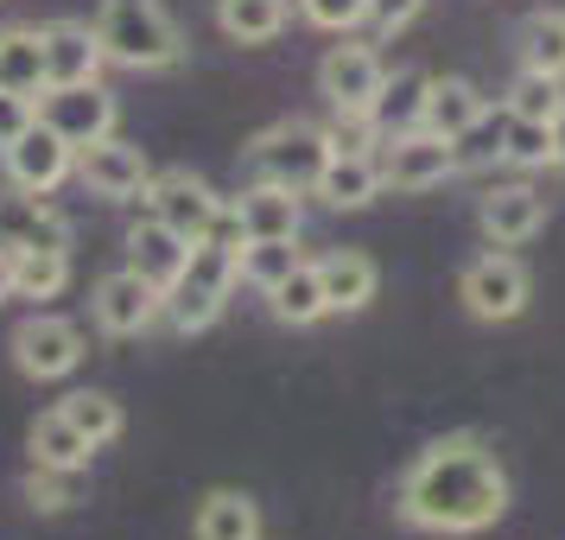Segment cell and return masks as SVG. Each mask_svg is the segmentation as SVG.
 <instances>
[{"label":"cell","mask_w":565,"mask_h":540,"mask_svg":"<svg viewBox=\"0 0 565 540\" xmlns=\"http://www.w3.org/2000/svg\"><path fill=\"white\" fill-rule=\"evenodd\" d=\"M458 299L470 306V318L509 325V318L527 311V267H521L514 255H502V248H489V255H477L470 267H463Z\"/></svg>","instance_id":"277c9868"},{"label":"cell","mask_w":565,"mask_h":540,"mask_svg":"<svg viewBox=\"0 0 565 540\" xmlns=\"http://www.w3.org/2000/svg\"><path fill=\"white\" fill-rule=\"evenodd\" d=\"M242 280H255L260 293H274V286L299 267V248H292V235H260V242H242Z\"/></svg>","instance_id":"83f0119b"},{"label":"cell","mask_w":565,"mask_h":540,"mask_svg":"<svg viewBox=\"0 0 565 540\" xmlns=\"http://www.w3.org/2000/svg\"><path fill=\"white\" fill-rule=\"evenodd\" d=\"M128 267H140L153 286H179L184 267H191V242H184L179 230H166L153 210H147L128 230Z\"/></svg>","instance_id":"2e32d148"},{"label":"cell","mask_w":565,"mask_h":540,"mask_svg":"<svg viewBox=\"0 0 565 540\" xmlns=\"http://www.w3.org/2000/svg\"><path fill=\"white\" fill-rule=\"evenodd\" d=\"M0 89L13 96H45L52 77H45V32L39 27H7L0 32Z\"/></svg>","instance_id":"d6986e66"},{"label":"cell","mask_w":565,"mask_h":540,"mask_svg":"<svg viewBox=\"0 0 565 540\" xmlns=\"http://www.w3.org/2000/svg\"><path fill=\"white\" fill-rule=\"evenodd\" d=\"M83 489H89V477H83V464H32L26 477V502L32 509H71V502H83Z\"/></svg>","instance_id":"f1b7e54d"},{"label":"cell","mask_w":565,"mask_h":540,"mask_svg":"<svg viewBox=\"0 0 565 540\" xmlns=\"http://www.w3.org/2000/svg\"><path fill=\"white\" fill-rule=\"evenodd\" d=\"M77 172H83V184H89L96 198H147V184H153L147 153H140L134 140H115V134L96 140V147H83Z\"/></svg>","instance_id":"4fadbf2b"},{"label":"cell","mask_w":565,"mask_h":540,"mask_svg":"<svg viewBox=\"0 0 565 540\" xmlns=\"http://www.w3.org/2000/svg\"><path fill=\"white\" fill-rule=\"evenodd\" d=\"M559 108H565L559 77H546V71H527V64H521V77L509 83V115H527V121H553Z\"/></svg>","instance_id":"836d02e7"},{"label":"cell","mask_w":565,"mask_h":540,"mask_svg":"<svg viewBox=\"0 0 565 540\" xmlns=\"http://www.w3.org/2000/svg\"><path fill=\"white\" fill-rule=\"evenodd\" d=\"M509 515V470L483 433L433 438L401 477V521L419 534H483Z\"/></svg>","instance_id":"6da1fadb"},{"label":"cell","mask_w":565,"mask_h":540,"mask_svg":"<svg viewBox=\"0 0 565 540\" xmlns=\"http://www.w3.org/2000/svg\"><path fill=\"white\" fill-rule=\"evenodd\" d=\"M299 7H306L311 27H324V32H350L369 20V0H299Z\"/></svg>","instance_id":"d590c367"},{"label":"cell","mask_w":565,"mask_h":540,"mask_svg":"<svg viewBox=\"0 0 565 540\" xmlns=\"http://www.w3.org/2000/svg\"><path fill=\"white\" fill-rule=\"evenodd\" d=\"M147 210H153L166 230H179L184 242H204L210 223H216V210H223V198H216L198 172L172 166V172H153V184H147Z\"/></svg>","instance_id":"8992f818"},{"label":"cell","mask_w":565,"mask_h":540,"mask_svg":"<svg viewBox=\"0 0 565 540\" xmlns=\"http://www.w3.org/2000/svg\"><path fill=\"white\" fill-rule=\"evenodd\" d=\"M235 210H242V235L248 242H260V235H299V223H306L299 191H286V184H248L235 198Z\"/></svg>","instance_id":"ffe728a7"},{"label":"cell","mask_w":565,"mask_h":540,"mask_svg":"<svg viewBox=\"0 0 565 540\" xmlns=\"http://www.w3.org/2000/svg\"><path fill=\"white\" fill-rule=\"evenodd\" d=\"M553 166H565V108L553 115Z\"/></svg>","instance_id":"60d3db41"},{"label":"cell","mask_w":565,"mask_h":540,"mask_svg":"<svg viewBox=\"0 0 565 540\" xmlns=\"http://www.w3.org/2000/svg\"><path fill=\"white\" fill-rule=\"evenodd\" d=\"M0 248H13V255H71V223L45 204V191H7L0 198Z\"/></svg>","instance_id":"9c48e42d"},{"label":"cell","mask_w":565,"mask_h":540,"mask_svg":"<svg viewBox=\"0 0 565 540\" xmlns=\"http://www.w3.org/2000/svg\"><path fill=\"white\" fill-rule=\"evenodd\" d=\"M502 128H509V108H502V115H489V108H483V121H470V128L451 140V147H458V172L502 166Z\"/></svg>","instance_id":"e575fe53"},{"label":"cell","mask_w":565,"mask_h":540,"mask_svg":"<svg viewBox=\"0 0 565 540\" xmlns=\"http://www.w3.org/2000/svg\"><path fill=\"white\" fill-rule=\"evenodd\" d=\"M32 121H39V103H32V96H13V89H0V153H7Z\"/></svg>","instance_id":"74e56055"},{"label":"cell","mask_w":565,"mask_h":540,"mask_svg":"<svg viewBox=\"0 0 565 540\" xmlns=\"http://www.w3.org/2000/svg\"><path fill=\"white\" fill-rule=\"evenodd\" d=\"M267 299H274V311H280L286 325H318V318L331 311V299H324V280H318V261H299V267H292V274L274 286V293H267Z\"/></svg>","instance_id":"484cf974"},{"label":"cell","mask_w":565,"mask_h":540,"mask_svg":"<svg viewBox=\"0 0 565 540\" xmlns=\"http://www.w3.org/2000/svg\"><path fill=\"white\" fill-rule=\"evenodd\" d=\"M166 311V286H153L140 267H115L96 280V325L108 337H140Z\"/></svg>","instance_id":"30bf717a"},{"label":"cell","mask_w":565,"mask_h":540,"mask_svg":"<svg viewBox=\"0 0 565 540\" xmlns=\"http://www.w3.org/2000/svg\"><path fill=\"white\" fill-rule=\"evenodd\" d=\"M13 362H20V375H32V382H57V375H71L83 362V331L71 318L32 311L26 325L13 331Z\"/></svg>","instance_id":"52a82bcc"},{"label":"cell","mask_w":565,"mask_h":540,"mask_svg":"<svg viewBox=\"0 0 565 540\" xmlns=\"http://www.w3.org/2000/svg\"><path fill=\"white\" fill-rule=\"evenodd\" d=\"M216 311H223V293H210V286H198V280L166 286V325H172V331H184V337L210 331Z\"/></svg>","instance_id":"1f68e13d"},{"label":"cell","mask_w":565,"mask_h":540,"mask_svg":"<svg viewBox=\"0 0 565 540\" xmlns=\"http://www.w3.org/2000/svg\"><path fill=\"white\" fill-rule=\"evenodd\" d=\"M521 64L546 71V77H565V13H534L521 27Z\"/></svg>","instance_id":"f546056e"},{"label":"cell","mask_w":565,"mask_h":540,"mask_svg":"<svg viewBox=\"0 0 565 540\" xmlns=\"http://www.w3.org/2000/svg\"><path fill=\"white\" fill-rule=\"evenodd\" d=\"M477 223H483V235L495 248H521V242H534L546 230V198L534 184H495L477 204Z\"/></svg>","instance_id":"5bb4252c"},{"label":"cell","mask_w":565,"mask_h":540,"mask_svg":"<svg viewBox=\"0 0 565 540\" xmlns=\"http://www.w3.org/2000/svg\"><path fill=\"white\" fill-rule=\"evenodd\" d=\"M39 121H52L71 147H96L115 134V96H108L103 83H64V89H45L39 96Z\"/></svg>","instance_id":"ba28073f"},{"label":"cell","mask_w":565,"mask_h":540,"mask_svg":"<svg viewBox=\"0 0 565 540\" xmlns=\"http://www.w3.org/2000/svg\"><path fill=\"white\" fill-rule=\"evenodd\" d=\"M198 540H260V509L248 489H210L198 502Z\"/></svg>","instance_id":"603a6c76"},{"label":"cell","mask_w":565,"mask_h":540,"mask_svg":"<svg viewBox=\"0 0 565 540\" xmlns=\"http://www.w3.org/2000/svg\"><path fill=\"white\" fill-rule=\"evenodd\" d=\"M426 89H433V77L419 71V64H401V71H387L382 89H375V103H369V121L387 134H407L419 128V115H426Z\"/></svg>","instance_id":"ac0fdd59"},{"label":"cell","mask_w":565,"mask_h":540,"mask_svg":"<svg viewBox=\"0 0 565 540\" xmlns=\"http://www.w3.org/2000/svg\"><path fill=\"white\" fill-rule=\"evenodd\" d=\"M0 299H13V248H0Z\"/></svg>","instance_id":"ab89813d"},{"label":"cell","mask_w":565,"mask_h":540,"mask_svg":"<svg viewBox=\"0 0 565 540\" xmlns=\"http://www.w3.org/2000/svg\"><path fill=\"white\" fill-rule=\"evenodd\" d=\"M387 64L375 57V45H331L324 64H318V89L337 115H369L375 89H382Z\"/></svg>","instance_id":"8fae6325"},{"label":"cell","mask_w":565,"mask_h":540,"mask_svg":"<svg viewBox=\"0 0 565 540\" xmlns=\"http://www.w3.org/2000/svg\"><path fill=\"white\" fill-rule=\"evenodd\" d=\"M470 121H483V89H477L470 77H433L419 128H433V134H445V140H458Z\"/></svg>","instance_id":"7402d4cb"},{"label":"cell","mask_w":565,"mask_h":540,"mask_svg":"<svg viewBox=\"0 0 565 540\" xmlns=\"http://www.w3.org/2000/svg\"><path fill=\"white\" fill-rule=\"evenodd\" d=\"M286 13H292V0H216V27H223V39H235V45H267V39H280Z\"/></svg>","instance_id":"cb8c5ba5"},{"label":"cell","mask_w":565,"mask_h":540,"mask_svg":"<svg viewBox=\"0 0 565 540\" xmlns=\"http://www.w3.org/2000/svg\"><path fill=\"white\" fill-rule=\"evenodd\" d=\"M502 166H521V172H540V166H553V121H527V115H509V128H502Z\"/></svg>","instance_id":"4dcf8cb0"},{"label":"cell","mask_w":565,"mask_h":540,"mask_svg":"<svg viewBox=\"0 0 565 540\" xmlns=\"http://www.w3.org/2000/svg\"><path fill=\"white\" fill-rule=\"evenodd\" d=\"M39 32H45V77H52V89L103 83V39H96V27L57 20V27H39Z\"/></svg>","instance_id":"9a60e30c"},{"label":"cell","mask_w":565,"mask_h":540,"mask_svg":"<svg viewBox=\"0 0 565 540\" xmlns=\"http://www.w3.org/2000/svg\"><path fill=\"white\" fill-rule=\"evenodd\" d=\"M318 280H324V299H331V311H362L369 299H375L382 274H375V261L356 255V248H331V255L318 261Z\"/></svg>","instance_id":"44dd1931"},{"label":"cell","mask_w":565,"mask_h":540,"mask_svg":"<svg viewBox=\"0 0 565 540\" xmlns=\"http://www.w3.org/2000/svg\"><path fill=\"white\" fill-rule=\"evenodd\" d=\"M57 407H64V420H71V426H77L96 452H103L108 438H121V426H128L121 401H115V394H103V388H77V394H64Z\"/></svg>","instance_id":"d4e9b609"},{"label":"cell","mask_w":565,"mask_h":540,"mask_svg":"<svg viewBox=\"0 0 565 540\" xmlns=\"http://www.w3.org/2000/svg\"><path fill=\"white\" fill-rule=\"evenodd\" d=\"M26 445H32V464H89V452H96V445L64 420V407L39 413L32 433H26Z\"/></svg>","instance_id":"4316f807"},{"label":"cell","mask_w":565,"mask_h":540,"mask_svg":"<svg viewBox=\"0 0 565 540\" xmlns=\"http://www.w3.org/2000/svg\"><path fill=\"white\" fill-rule=\"evenodd\" d=\"M71 280V255H13V299H57Z\"/></svg>","instance_id":"d6a6232c"},{"label":"cell","mask_w":565,"mask_h":540,"mask_svg":"<svg viewBox=\"0 0 565 540\" xmlns=\"http://www.w3.org/2000/svg\"><path fill=\"white\" fill-rule=\"evenodd\" d=\"M96 39L108 64H128V71H172L184 57V39L159 0H108L96 13Z\"/></svg>","instance_id":"7a4b0ae2"},{"label":"cell","mask_w":565,"mask_h":540,"mask_svg":"<svg viewBox=\"0 0 565 540\" xmlns=\"http://www.w3.org/2000/svg\"><path fill=\"white\" fill-rule=\"evenodd\" d=\"M324 134H331V153H369V147L382 140V128H375L369 115H337Z\"/></svg>","instance_id":"8d00e7d4"},{"label":"cell","mask_w":565,"mask_h":540,"mask_svg":"<svg viewBox=\"0 0 565 540\" xmlns=\"http://www.w3.org/2000/svg\"><path fill=\"white\" fill-rule=\"evenodd\" d=\"M71 166H77V147L52 128V121H32L13 147H7V172L20 191H57V184L71 179Z\"/></svg>","instance_id":"7c38bea8"},{"label":"cell","mask_w":565,"mask_h":540,"mask_svg":"<svg viewBox=\"0 0 565 540\" xmlns=\"http://www.w3.org/2000/svg\"><path fill=\"white\" fill-rule=\"evenodd\" d=\"M382 184L387 179H382V159H375V153H331L311 191H318L331 210H362V204H375V198H382Z\"/></svg>","instance_id":"e0dca14e"},{"label":"cell","mask_w":565,"mask_h":540,"mask_svg":"<svg viewBox=\"0 0 565 540\" xmlns=\"http://www.w3.org/2000/svg\"><path fill=\"white\" fill-rule=\"evenodd\" d=\"M248 172L255 184H286V191H311L324 159H331V134L311 128V121H274L248 140Z\"/></svg>","instance_id":"3957f363"},{"label":"cell","mask_w":565,"mask_h":540,"mask_svg":"<svg viewBox=\"0 0 565 540\" xmlns=\"http://www.w3.org/2000/svg\"><path fill=\"white\" fill-rule=\"evenodd\" d=\"M382 179L394 191H433V184L458 179V147L433 128H407L382 140Z\"/></svg>","instance_id":"5b68a950"},{"label":"cell","mask_w":565,"mask_h":540,"mask_svg":"<svg viewBox=\"0 0 565 540\" xmlns=\"http://www.w3.org/2000/svg\"><path fill=\"white\" fill-rule=\"evenodd\" d=\"M419 7H426V0H369V27L375 32H401V27H413Z\"/></svg>","instance_id":"f35d334b"}]
</instances>
